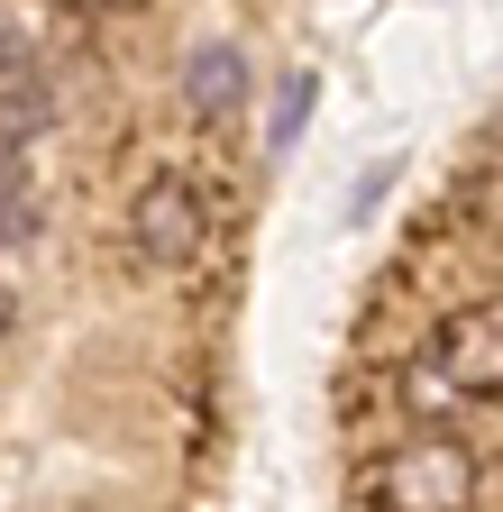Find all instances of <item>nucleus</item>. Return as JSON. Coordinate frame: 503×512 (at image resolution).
Returning <instances> with one entry per match:
<instances>
[{
  "mask_svg": "<svg viewBox=\"0 0 503 512\" xmlns=\"http://www.w3.org/2000/svg\"><path fill=\"white\" fill-rule=\"evenodd\" d=\"M129 247H138V266L183 275V266L211 247V202H202V183L156 174V183L138 192V211H129Z\"/></svg>",
  "mask_w": 503,
  "mask_h": 512,
  "instance_id": "obj_1",
  "label": "nucleus"
},
{
  "mask_svg": "<svg viewBox=\"0 0 503 512\" xmlns=\"http://www.w3.org/2000/svg\"><path fill=\"white\" fill-rule=\"evenodd\" d=\"M385 503H394V512H467V503H476V458H467L458 439L421 430L403 458L385 467Z\"/></svg>",
  "mask_w": 503,
  "mask_h": 512,
  "instance_id": "obj_2",
  "label": "nucleus"
},
{
  "mask_svg": "<svg viewBox=\"0 0 503 512\" xmlns=\"http://www.w3.org/2000/svg\"><path fill=\"white\" fill-rule=\"evenodd\" d=\"M430 366L458 394H503V311H449L430 339Z\"/></svg>",
  "mask_w": 503,
  "mask_h": 512,
  "instance_id": "obj_3",
  "label": "nucleus"
},
{
  "mask_svg": "<svg viewBox=\"0 0 503 512\" xmlns=\"http://www.w3.org/2000/svg\"><path fill=\"white\" fill-rule=\"evenodd\" d=\"M238 101H247V55L238 46H202L193 64H183V110H193L202 128H220Z\"/></svg>",
  "mask_w": 503,
  "mask_h": 512,
  "instance_id": "obj_4",
  "label": "nucleus"
},
{
  "mask_svg": "<svg viewBox=\"0 0 503 512\" xmlns=\"http://www.w3.org/2000/svg\"><path fill=\"white\" fill-rule=\"evenodd\" d=\"M46 119H55L46 74H0V165H10L28 138H46Z\"/></svg>",
  "mask_w": 503,
  "mask_h": 512,
  "instance_id": "obj_5",
  "label": "nucleus"
},
{
  "mask_svg": "<svg viewBox=\"0 0 503 512\" xmlns=\"http://www.w3.org/2000/svg\"><path fill=\"white\" fill-rule=\"evenodd\" d=\"M311 92H321L311 74H284V83H275V119H266V156H284V147L302 138V119H311Z\"/></svg>",
  "mask_w": 503,
  "mask_h": 512,
  "instance_id": "obj_6",
  "label": "nucleus"
},
{
  "mask_svg": "<svg viewBox=\"0 0 503 512\" xmlns=\"http://www.w3.org/2000/svg\"><path fill=\"white\" fill-rule=\"evenodd\" d=\"M28 211H37V202H28V183L0 165V247H19V238H28Z\"/></svg>",
  "mask_w": 503,
  "mask_h": 512,
  "instance_id": "obj_7",
  "label": "nucleus"
},
{
  "mask_svg": "<svg viewBox=\"0 0 503 512\" xmlns=\"http://www.w3.org/2000/svg\"><path fill=\"white\" fill-rule=\"evenodd\" d=\"M0 330H10V284H0Z\"/></svg>",
  "mask_w": 503,
  "mask_h": 512,
  "instance_id": "obj_8",
  "label": "nucleus"
}]
</instances>
